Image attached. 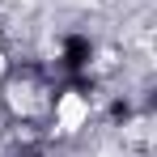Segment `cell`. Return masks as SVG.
Here are the masks:
<instances>
[{
	"label": "cell",
	"instance_id": "cell-1",
	"mask_svg": "<svg viewBox=\"0 0 157 157\" xmlns=\"http://www.w3.org/2000/svg\"><path fill=\"white\" fill-rule=\"evenodd\" d=\"M85 119H89V102L81 98V94H59V102H55V123L59 132H81L85 128Z\"/></svg>",
	"mask_w": 157,
	"mask_h": 157
}]
</instances>
